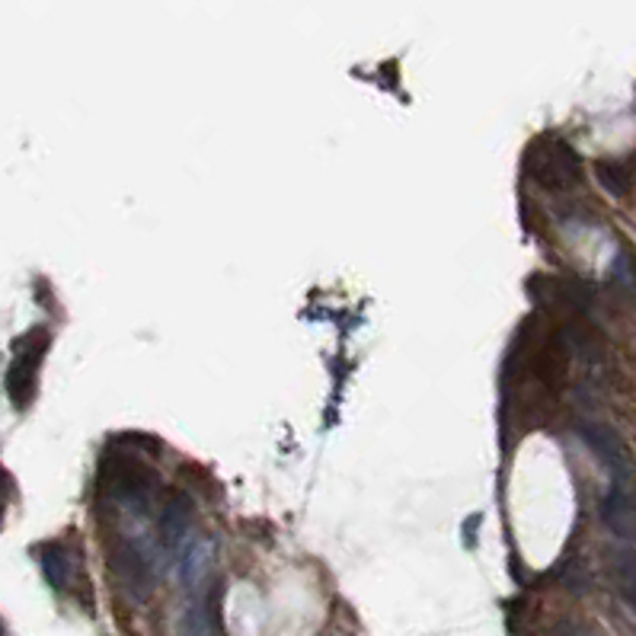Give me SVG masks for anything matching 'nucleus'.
Returning <instances> with one entry per match:
<instances>
[{"label": "nucleus", "mask_w": 636, "mask_h": 636, "mask_svg": "<svg viewBox=\"0 0 636 636\" xmlns=\"http://www.w3.org/2000/svg\"><path fill=\"white\" fill-rule=\"evenodd\" d=\"M595 173H598V183H601L614 198H624L631 193V173H627L624 163H617V160H601V163L595 167Z\"/></svg>", "instance_id": "nucleus-11"}, {"label": "nucleus", "mask_w": 636, "mask_h": 636, "mask_svg": "<svg viewBox=\"0 0 636 636\" xmlns=\"http://www.w3.org/2000/svg\"><path fill=\"white\" fill-rule=\"evenodd\" d=\"M611 570H614V588H617V595L636 611V550H631V547L617 550L614 560H611Z\"/></svg>", "instance_id": "nucleus-10"}, {"label": "nucleus", "mask_w": 636, "mask_h": 636, "mask_svg": "<svg viewBox=\"0 0 636 636\" xmlns=\"http://www.w3.org/2000/svg\"><path fill=\"white\" fill-rule=\"evenodd\" d=\"M109 566L115 573V579L125 586V591L132 598H147L150 588H154V579H157V563H154V553L147 547L145 540H122L112 547L109 553Z\"/></svg>", "instance_id": "nucleus-4"}, {"label": "nucleus", "mask_w": 636, "mask_h": 636, "mask_svg": "<svg viewBox=\"0 0 636 636\" xmlns=\"http://www.w3.org/2000/svg\"><path fill=\"white\" fill-rule=\"evenodd\" d=\"M576 432H579V439L586 441L588 451L611 470L614 484H624V487H627L631 477H634V457H631V451H627L624 439H621L611 426L595 423V419L579 423Z\"/></svg>", "instance_id": "nucleus-5"}, {"label": "nucleus", "mask_w": 636, "mask_h": 636, "mask_svg": "<svg viewBox=\"0 0 636 636\" xmlns=\"http://www.w3.org/2000/svg\"><path fill=\"white\" fill-rule=\"evenodd\" d=\"M211 556H215V543L208 538H196L193 543L183 547L180 563H176V573H180V583H183L186 591H196L201 586V579L208 576Z\"/></svg>", "instance_id": "nucleus-8"}, {"label": "nucleus", "mask_w": 636, "mask_h": 636, "mask_svg": "<svg viewBox=\"0 0 636 636\" xmlns=\"http://www.w3.org/2000/svg\"><path fill=\"white\" fill-rule=\"evenodd\" d=\"M601 522L608 525L611 535L631 540L636 538V502L624 484H614L611 492L601 499Z\"/></svg>", "instance_id": "nucleus-7"}, {"label": "nucleus", "mask_w": 636, "mask_h": 636, "mask_svg": "<svg viewBox=\"0 0 636 636\" xmlns=\"http://www.w3.org/2000/svg\"><path fill=\"white\" fill-rule=\"evenodd\" d=\"M196 518V502L193 496L183 490H167L160 502V515H157V538L167 553H176L183 547V540L189 535V525Z\"/></svg>", "instance_id": "nucleus-6"}, {"label": "nucleus", "mask_w": 636, "mask_h": 636, "mask_svg": "<svg viewBox=\"0 0 636 636\" xmlns=\"http://www.w3.org/2000/svg\"><path fill=\"white\" fill-rule=\"evenodd\" d=\"M525 167H528L531 180L547 193H566V189L579 186V180H583L579 154L573 150L570 142H563L556 135H543L528 147Z\"/></svg>", "instance_id": "nucleus-2"}, {"label": "nucleus", "mask_w": 636, "mask_h": 636, "mask_svg": "<svg viewBox=\"0 0 636 636\" xmlns=\"http://www.w3.org/2000/svg\"><path fill=\"white\" fill-rule=\"evenodd\" d=\"M39 566H42V576L49 579V586L54 591H68L71 579H74V556L64 543H46L39 550Z\"/></svg>", "instance_id": "nucleus-9"}, {"label": "nucleus", "mask_w": 636, "mask_h": 636, "mask_svg": "<svg viewBox=\"0 0 636 636\" xmlns=\"http://www.w3.org/2000/svg\"><path fill=\"white\" fill-rule=\"evenodd\" d=\"M97 480L102 496L122 505H142L157 490V474L129 451H106L97 464Z\"/></svg>", "instance_id": "nucleus-1"}, {"label": "nucleus", "mask_w": 636, "mask_h": 636, "mask_svg": "<svg viewBox=\"0 0 636 636\" xmlns=\"http://www.w3.org/2000/svg\"><path fill=\"white\" fill-rule=\"evenodd\" d=\"M46 352H49V333L42 327L20 337L13 345V358L7 368V393L20 409L29 406V400L36 396V381H39V368H42Z\"/></svg>", "instance_id": "nucleus-3"}]
</instances>
